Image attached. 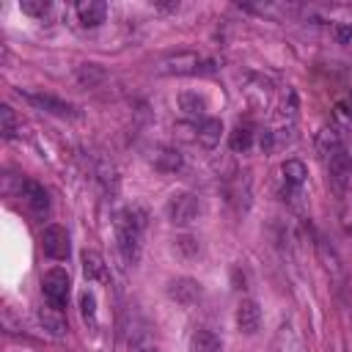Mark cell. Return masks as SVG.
<instances>
[{"label":"cell","mask_w":352,"mask_h":352,"mask_svg":"<svg viewBox=\"0 0 352 352\" xmlns=\"http://www.w3.org/2000/svg\"><path fill=\"white\" fill-rule=\"evenodd\" d=\"M143 228H146V214L140 209H121L116 214V239H118V250L124 256V261L135 264L140 256V239H143Z\"/></svg>","instance_id":"obj_1"},{"label":"cell","mask_w":352,"mask_h":352,"mask_svg":"<svg viewBox=\"0 0 352 352\" xmlns=\"http://www.w3.org/2000/svg\"><path fill=\"white\" fill-rule=\"evenodd\" d=\"M69 286H72V280H69V272H66L63 267H52V270L44 275V280H41L44 297H47V302H52L55 308H66Z\"/></svg>","instance_id":"obj_2"},{"label":"cell","mask_w":352,"mask_h":352,"mask_svg":"<svg viewBox=\"0 0 352 352\" xmlns=\"http://www.w3.org/2000/svg\"><path fill=\"white\" fill-rule=\"evenodd\" d=\"M41 248H44V256L55 258V261H66L69 253H72V245H69V231L58 223H50L44 231H41Z\"/></svg>","instance_id":"obj_3"},{"label":"cell","mask_w":352,"mask_h":352,"mask_svg":"<svg viewBox=\"0 0 352 352\" xmlns=\"http://www.w3.org/2000/svg\"><path fill=\"white\" fill-rule=\"evenodd\" d=\"M168 220L170 223H176V226H190L195 217H198V212H201V204H198V198L192 195V192H176L170 201H168Z\"/></svg>","instance_id":"obj_4"},{"label":"cell","mask_w":352,"mask_h":352,"mask_svg":"<svg viewBox=\"0 0 352 352\" xmlns=\"http://www.w3.org/2000/svg\"><path fill=\"white\" fill-rule=\"evenodd\" d=\"M16 198H19L30 212H36V214H44V212L50 209V195H47V190H44L38 182H33V179H19V182H16Z\"/></svg>","instance_id":"obj_5"},{"label":"cell","mask_w":352,"mask_h":352,"mask_svg":"<svg viewBox=\"0 0 352 352\" xmlns=\"http://www.w3.org/2000/svg\"><path fill=\"white\" fill-rule=\"evenodd\" d=\"M157 72L160 74H198L204 69H201V58L195 52H187L184 50V52H176V55L162 58L160 66H157Z\"/></svg>","instance_id":"obj_6"},{"label":"cell","mask_w":352,"mask_h":352,"mask_svg":"<svg viewBox=\"0 0 352 352\" xmlns=\"http://www.w3.org/2000/svg\"><path fill=\"white\" fill-rule=\"evenodd\" d=\"M25 99H28L30 104H36L38 110L52 113V116H60V118H74V116H77L74 104H69V102H63V99H58V96H52V94H33V91H28Z\"/></svg>","instance_id":"obj_7"},{"label":"cell","mask_w":352,"mask_h":352,"mask_svg":"<svg viewBox=\"0 0 352 352\" xmlns=\"http://www.w3.org/2000/svg\"><path fill=\"white\" fill-rule=\"evenodd\" d=\"M168 297L176 300L179 305L190 308V305H195V302L201 300V283L192 280V278H176V280H170V286H168Z\"/></svg>","instance_id":"obj_8"},{"label":"cell","mask_w":352,"mask_h":352,"mask_svg":"<svg viewBox=\"0 0 352 352\" xmlns=\"http://www.w3.org/2000/svg\"><path fill=\"white\" fill-rule=\"evenodd\" d=\"M258 324H261V308H258V302L256 300H242L236 305V327L250 336V333L258 330Z\"/></svg>","instance_id":"obj_9"},{"label":"cell","mask_w":352,"mask_h":352,"mask_svg":"<svg viewBox=\"0 0 352 352\" xmlns=\"http://www.w3.org/2000/svg\"><path fill=\"white\" fill-rule=\"evenodd\" d=\"M316 148H319V154H322L324 162H330L333 157H338V154L346 151V146L341 143V135H338L333 126H324V129L319 132V138H316Z\"/></svg>","instance_id":"obj_10"},{"label":"cell","mask_w":352,"mask_h":352,"mask_svg":"<svg viewBox=\"0 0 352 352\" xmlns=\"http://www.w3.org/2000/svg\"><path fill=\"white\" fill-rule=\"evenodd\" d=\"M104 14H107V6L102 0H80L77 3V16H80V25H85V28H96L99 22H104Z\"/></svg>","instance_id":"obj_11"},{"label":"cell","mask_w":352,"mask_h":352,"mask_svg":"<svg viewBox=\"0 0 352 352\" xmlns=\"http://www.w3.org/2000/svg\"><path fill=\"white\" fill-rule=\"evenodd\" d=\"M38 319L44 324V330H50L52 336H63L69 327H66V316H63V308H55L52 302L41 305L38 308Z\"/></svg>","instance_id":"obj_12"},{"label":"cell","mask_w":352,"mask_h":352,"mask_svg":"<svg viewBox=\"0 0 352 352\" xmlns=\"http://www.w3.org/2000/svg\"><path fill=\"white\" fill-rule=\"evenodd\" d=\"M190 352H223V341L212 330L198 327L190 336Z\"/></svg>","instance_id":"obj_13"},{"label":"cell","mask_w":352,"mask_h":352,"mask_svg":"<svg viewBox=\"0 0 352 352\" xmlns=\"http://www.w3.org/2000/svg\"><path fill=\"white\" fill-rule=\"evenodd\" d=\"M220 135H223V121L220 118H204L201 126H198V143L206 146V148H214L220 143Z\"/></svg>","instance_id":"obj_14"},{"label":"cell","mask_w":352,"mask_h":352,"mask_svg":"<svg viewBox=\"0 0 352 352\" xmlns=\"http://www.w3.org/2000/svg\"><path fill=\"white\" fill-rule=\"evenodd\" d=\"M82 275L88 280H104V275H107L104 258L96 250H82Z\"/></svg>","instance_id":"obj_15"},{"label":"cell","mask_w":352,"mask_h":352,"mask_svg":"<svg viewBox=\"0 0 352 352\" xmlns=\"http://www.w3.org/2000/svg\"><path fill=\"white\" fill-rule=\"evenodd\" d=\"M129 352H160V344L148 327H138L129 336Z\"/></svg>","instance_id":"obj_16"},{"label":"cell","mask_w":352,"mask_h":352,"mask_svg":"<svg viewBox=\"0 0 352 352\" xmlns=\"http://www.w3.org/2000/svg\"><path fill=\"white\" fill-rule=\"evenodd\" d=\"M280 173H283V179H286L289 187H302V182L308 176V170H305V165L300 160H286L280 165Z\"/></svg>","instance_id":"obj_17"},{"label":"cell","mask_w":352,"mask_h":352,"mask_svg":"<svg viewBox=\"0 0 352 352\" xmlns=\"http://www.w3.org/2000/svg\"><path fill=\"white\" fill-rule=\"evenodd\" d=\"M74 77H77V82L82 88H94V85H99L104 80V72L96 63H82V66H77V74Z\"/></svg>","instance_id":"obj_18"},{"label":"cell","mask_w":352,"mask_h":352,"mask_svg":"<svg viewBox=\"0 0 352 352\" xmlns=\"http://www.w3.org/2000/svg\"><path fill=\"white\" fill-rule=\"evenodd\" d=\"M179 107H182L184 116H190V118H201L204 110H206V102H204V96L187 91V94H179Z\"/></svg>","instance_id":"obj_19"},{"label":"cell","mask_w":352,"mask_h":352,"mask_svg":"<svg viewBox=\"0 0 352 352\" xmlns=\"http://www.w3.org/2000/svg\"><path fill=\"white\" fill-rule=\"evenodd\" d=\"M16 126H19V121H16L14 107L11 104H0V132H3V138H14Z\"/></svg>","instance_id":"obj_20"},{"label":"cell","mask_w":352,"mask_h":352,"mask_svg":"<svg viewBox=\"0 0 352 352\" xmlns=\"http://www.w3.org/2000/svg\"><path fill=\"white\" fill-rule=\"evenodd\" d=\"M250 143H253V132H250L248 126H236V129L231 132V138H228L231 151H248Z\"/></svg>","instance_id":"obj_21"},{"label":"cell","mask_w":352,"mask_h":352,"mask_svg":"<svg viewBox=\"0 0 352 352\" xmlns=\"http://www.w3.org/2000/svg\"><path fill=\"white\" fill-rule=\"evenodd\" d=\"M80 311H82V319L91 324V330H96V297L88 289L80 294Z\"/></svg>","instance_id":"obj_22"},{"label":"cell","mask_w":352,"mask_h":352,"mask_svg":"<svg viewBox=\"0 0 352 352\" xmlns=\"http://www.w3.org/2000/svg\"><path fill=\"white\" fill-rule=\"evenodd\" d=\"M154 165H157L160 170H176V168L182 165V157H179V151H173V148H162V151H157Z\"/></svg>","instance_id":"obj_23"},{"label":"cell","mask_w":352,"mask_h":352,"mask_svg":"<svg viewBox=\"0 0 352 352\" xmlns=\"http://www.w3.org/2000/svg\"><path fill=\"white\" fill-rule=\"evenodd\" d=\"M22 14H30V16H44L50 11V3L47 0H22L19 3Z\"/></svg>","instance_id":"obj_24"},{"label":"cell","mask_w":352,"mask_h":352,"mask_svg":"<svg viewBox=\"0 0 352 352\" xmlns=\"http://www.w3.org/2000/svg\"><path fill=\"white\" fill-rule=\"evenodd\" d=\"M336 38H338L341 44H346V41L352 38V22H338V25H336Z\"/></svg>","instance_id":"obj_25"},{"label":"cell","mask_w":352,"mask_h":352,"mask_svg":"<svg viewBox=\"0 0 352 352\" xmlns=\"http://www.w3.org/2000/svg\"><path fill=\"white\" fill-rule=\"evenodd\" d=\"M176 248L184 250V253H198V242H195L192 236H182V239H176Z\"/></svg>","instance_id":"obj_26"},{"label":"cell","mask_w":352,"mask_h":352,"mask_svg":"<svg viewBox=\"0 0 352 352\" xmlns=\"http://www.w3.org/2000/svg\"><path fill=\"white\" fill-rule=\"evenodd\" d=\"M346 154H349V162H352V146H346Z\"/></svg>","instance_id":"obj_27"}]
</instances>
